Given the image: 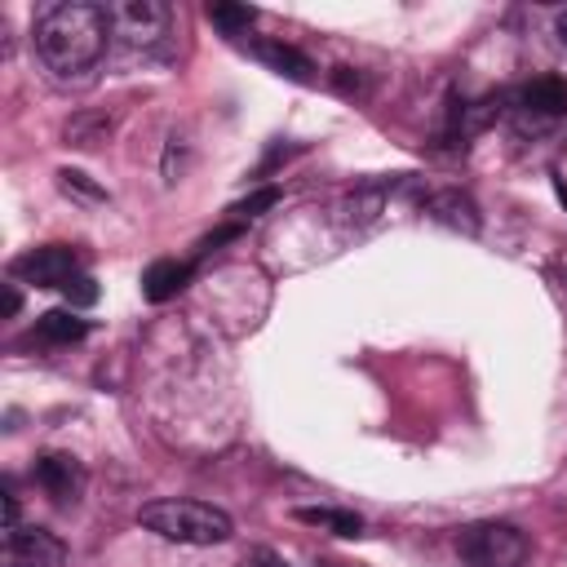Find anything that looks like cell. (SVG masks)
<instances>
[{"label":"cell","instance_id":"44dd1931","mask_svg":"<svg viewBox=\"0 0 567 567\" xmlns=\"http://www.w3.org/2000/svg\"><path fill=\"white\" fill-rule=\"evenodd\" d=\"M319 567H350V563H319Z\"/></svg>","mask_w":567,"mask_h":567},{"label":"cell","instance_id":"ffe728a7","mask_svg":"<svg viewBox=\"0 0 567 567\" xmlns=\"http://www.w3.org/2000/svg\"><path fill=\"white\" fill-rule=\"evenodd\" d=\"M558 31H563V40H567V13H563V22H558Z\"/></svg>","mask_w":567,"mask_h":567},{"label":"cell","instance_id":"7402d4cb","mask_svg":"<svg viewBox=\"0 0 567 567\" xmlns=\"http://www.w3.org/2000/svg\"><path fill=\"white\" fill-rule=\"evenodd\" d=\"M563 284H567V275H563Z\"/></svg>","mask_w":567,"mask_h":567},{"label":"cell","instance_id":"8992f818","mask_svg":"<svg viewBox=\"0 0 567 567\" xmlns=\"http://www.w3.org/2000/svg\"><path fill=\"white\" fill-rule=\"evenodd\" d=\"M66 563V549L53 532L44 527H13L4 532V554H0V567H62Z\"/></svg>","mask_w":567,"mask_h":567},{"label":"cell","instance_id":"d6986e66","mask_svg":"<svg viewBox=\"0 0 567 567\" xmlns=\"http://www.w3.org/2000/svg\"><path fill=\"white\" fill-rule=\"evenodd\" d=\"M18 310V288H4V315H13Z\"/></svg>","mask_w":567,"mask_h":567},{"label":"cell","instance_id":"4fadbf2b","mask_svg":"<svg viewBox=\"0 0 567 567\" xmlns=\"http://www.w3.org/2000/svg\"><path fill=\"white\" fill-rule=\"evenodd\" d=\"M84 332H89V323L75 319V310H49V315H40V323H35V337L49 341V346H71V341H80Z\"/></svg>","mask_w":567,"mask_h":567},{"label":"cell","instance_id":"9c48e42d","mask_svg":"<svg viewBox=\"0 0 567 567\" xmlns=\"http://www.w3.org/2000/svg\"><path fill=\"white\" fill-rule=\"evenodd\" d=\"M425 213H430L434 221L452 226V230H465V235L478 230V208H474V199L461 195V190H439V195H430V199H425Z\"/></svg>","mask_w":567,"mask_h":567},{"label":"cell","instance_id":"9a60e30c","mask_svg":"<svg viewBox=\"0 0 567 567\" xmlns=\"http://www.w3.org/2000/svg\"><path fill=\"white\" fill-rule=\"evenodd\" d=\"M62 297H66V306H71V310H80V306H93V301H97V279L80 270V275H75L66 288H62Z\"/></svg>","mask_w":567,"mask_h":567},{"label":"cell","instance_id":"7a4b0ae2","mask_svg":"<svg viewBox=\"0 0 567 567\" xmlns=\"http://www.w3.org/2000/svg\"><path fill=\"white\" fill-rule=\"evenodd\" d=\"M137 523L164 540L177 545H221L235 536V523L226 509L204 505V501H182V496H164L137 509Z\"/></svg>","mask_w":567,"mask_h":567},{"label":"cell","instance_id":"5b68a950","mask_svg":"<svg viewBox=\"0 0 567 567\" xmlns=\"http://www.w3.org/2000/svg\"><path fill=\"white\" fill-rule=\"evenodd\" d=\"M13 279H27L35 288H66L80 275V252L71 244H40L22 257H13Z\"/></svg>","mask_w":567,"mask_h":567},{"label":"cell","instance_id":"8fae6325","mask_svg":"<svg viewBox=\"0 0 567 567\" xmlns=\"http://www.w3.org/2000/svg\"><path fill=\"white\" fill-rule=\"evenodd\" d=\"M257 58L270 66V71H279V75H288V80H310V58L301 53V49H292V44H279V40H261L257 44Z\"/></svg>","mask_w":567,"mask_h":567},{"label":"cell","instance_id":"3957f363","mask_svg":"<svg viewBox=\"0 0 567 567\" xmlns=\"http://www.w3.org/2000/svg\"><path fill=\"white\" fill-rule=\"evenodd\" d=\"M456 554L465 567H523L527 563V536L514 523H470L456 532Z\"/></svg>","mask_w":567,"mask_h":567},{"label":"cell","instance_id":"ac0fdd59","mask_svg":"<svg viewBox=\"0 0 567 567\" xmlns=\"http://www.w3.org/2000/svg\"><path fill=\"white\" fill-rule=\"evenodd\" d=\"M244 567H288L275 549H266V545H257V549H248V558H244Z\"/></svg>","mask_w":567,"mask_h":567},{"label":"cell","instance_id":"ba28073f","mask_svg":"<svg viewBox=\"0 0 567 567\" xmlns=\"http://www.w3.org/2000/svg\"><path fill=\"white\" fill-rule=\"evenodd\" d=\"M514 106H518L527 120H558V115H567V80L540 75V80H532V84L518 89Z\"/></svg>","mask_w":567,"mask_h":567},{"label":"cell","instance_id":"e0dca14e","mask_svg":"<svg viewBox=\"0 0 567 567\" xmlns=\"http://www.w3.org/2000/svg\"><path fill=\"white\" fill-rule=\"evenodd\" d=\"M58 177H62V190H75V195H89V199H102V190H97V186H93V182H89L84 173H71V168H62Z\"/></svg>","mask_w":567,"mask_h":567},{"label":"cell","instance_id":"5bb4252c","mask_svg":"<svg viewBox=\"0 0 567 567\" xmlns=\"http://www.w3.org/2000/svg\"><path fill=\"white\" fill-rule=\"evenodd\" d=\"M252 18H257V13H252V9H244V4H213V9H208V22H213V27H221L226 35L248 31V27H252Z\"/></svg>","mask_w":567,"mask_h":567},{"label":"cell","instance_id":"7c38bea8","mask_svg":"<svg viewBox=\"0 0 567 567\" xmlns=\"http://www.w3.org/2000/svg\"><path fill=\"white\" fill-rule=\"evenodd\" d=\"M297 518L310 523V527H323V532H332V536H359V532H363V518H359V514L332 509V505H301Z\"/></svg>","mask_w":567,"mask_h":567},{"label":"cell","instance_id":"277c9868","mask_svg":"<svg viewBox=\"0 0 567 567\" xmlns=\"http://www.w3.org/2000/svg\"><path fill=\"white\" fill-rule=\"evenodd\" d=\"M102 9H106L111 35L128 49H151L168 31V4H159V0H120V4H102Z\"/></svg>","mask_w":567,"mask_h":567},{"label":"cell","instance_id":"2e32d148","mask_svg":"<svg viewBox=\"0 0 567 567\" xmlns=\"http://www.w3.org/2000/svg\"><path fill=\"white\" fill-rule=\"evenodd\" d=\"M275 199H279V190H275V186H266V190H257L252 199H244V204H235L230 213H235V217H257V213H261V208H270Z\"/></svg>","mask_w":567,"mask_h":567},{"label":"cell","instance_id":"52a82bcc","mask_svg":"<svg viewBox=\"0 0 567 567\" xmlns=\"http://www.w3.org/2000/svg\"><path fill=\"white\" fill-rule=\"evenodd\" d=\"M35 483H40L58 505H71V501L80 496V487H84V470H80V461H75L71 452H49V456L35 461Z\"/></svg>","mask_w":567,"mask_h":567},{"label":"cell","instance_id":"6da1fadb","mask_svg":"<svg viewBox=\"0 0 567 567\" xmlns=\"http://www.w3.org/2000/svg\"><path fill=\"white\" fill-rule=\"evenodd\" d=\"M111 40V27H106V9L102 4H89V0H66V4H49L40 18H35V49L44 58V66L53 75H84L102 49Z\"/></svg>","mask_w":567,"mask_h":567},{"label":"cell","instance_id":"30bf717a","mask_svg":"<svg viewBox=\"0 0 567 567\" xmlns=\"http://www.w3.org/2000/svg\"><path fill=\"white\" fill-rule=\"evenodd\" d=\"M186 284H190V261H173V257L151 261L146 275H142V292H146V301H168V297H177Z\"/></svg>","mask_w":567,"mask_h":567}]
</instances>
